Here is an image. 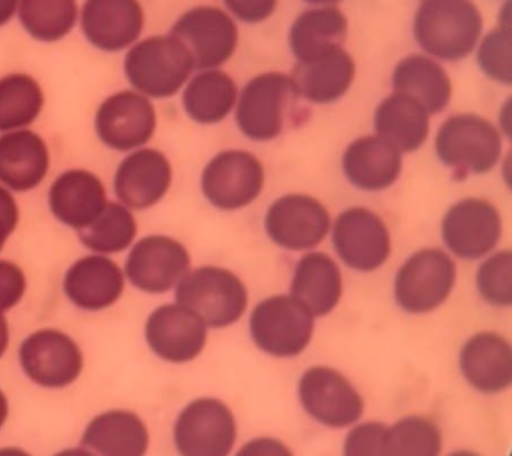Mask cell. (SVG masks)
<instances>
[{
	"mask_svg": "<svg viewBox=\"0 0 512 456\" xmlns=\"http://www.w3.org/2000/svg\"><path fill=\"white\" fill-rule=\"evenodd\" d=\"M291 76L266 72L251 79L238 96L236 123L248 139L270 142L284 131L300 126L307 110L300 104Z\"/></svg>",
	"mask_w": 512,
	"mask_h": 456,
	"instance_id": "1",
	"label": "cell"
},
{
	"mask_svg": "<svg viewBox=\"0 0 512 456\" xmlns=\"http://www.w3.org/2000/svg\"><path fill=\"white\" fill-rule=\"evenodd\" d=\"M482 31V14L472 0H423L415 15L416 43L438 62L467 58Z\"/></svg>",
	"mask_w": 512,
	"mask_h": 456,
	"instance_id": "2",
	"label": "cell"
},
{
	"mask_svg": "<svg viewBox=\"0 0 512 456\" xmlns=\"http://www.w3.org/2000/svg\"><path fill=\"white\" fill-rule=\"evenodd\" d=\"M194 70L190 50L172 34L144 39L124 58L128 82L147 98L166 99L178 94Z\"/></svg>",
	"mask_w": 512,
	"mask_h": 456,
	"instance_id": "3",
	"label": "cell"
},
{
	"mask_svg": "<svg viewBox=\"0 0 512 456\" xmlns=\"http://www.w3.org/2000/svg\"><path fill=\"white\" fill-rule=\"evenodd\" d=\"M176 303L194 312L207 328H226L247 310V288L230 270L203 266L190 270L176 284Z\"/></svg>",
	"mask_w": 512,
	"mask_h": 456,
	"instance_id": "4",
	"label": "cell"
},
{
	"mask_svg": "<svg viewBox=\"0 0 512 456\" xmlns=\"http://www.w3.org/2000/svg\"><path fill=\"white\" fill-rule=\"evenodd\" d=\"M436 155L456 180L491 171L502 154V138L487 119L474 114L451 116L439 128Z\"/></svg>",
	"mask_w": 512,
	"mask_h": 456,
	"instance_id": "5",
	"label": "cell"
},
{
	"mask_svg": "<svg viewBox=\"0 0 512 456\" xmlns=\"http://www.w3.org/2000/svg\"><path fill=\"white\" fill-rule=\"evenodd\" d=\"M172 436L179 456H230L238 440V422L222 399L203 396L179 412Z\"/></svg>",
	"mask_w": 512,
	"mask_h": 456,
	"instance_id": "6",
	"label": "cell"
},
{
	"mask_svg": "<svg viewBox=\"0 0 512 456\" xmlns=\"http://www.w3.org/2000/svg\"><path fill=\"white\" fill-rule=\"evenodd\" d=\"M314 319V315L291 295L271 296L252 311V342L274 358H295L311 343Z\"/></svg>",
	"mask_w": 512,
	"mask_h": 456,
	"instance_id": "7",
	"label": "cell"
},
{
	"mask_svg": "<svg viewBox=\"0 0 512 456\" xmlns=\"http://www.w3.org/2000/svg\"><path fill=\"white\" fill-rule=\"evenodd\" d=\"M298 399L308 418L330 430H348L364 414L358 388L332 367L307 368L299 379Z\"/></svg>",
	"mask_w": 512,
	"mask_h": 456,
	"instance_id": "8",
	"label": "cell"
},
{
	"mask_svg": "<svg viewBox=\"0 0 512 456\" xmlns=\"http://www.w3.org/2000/svg\"><path fill=\"white\" fill-rule=\"evenodd\" d=\"M456 282V264L436 248L415 252L400 267L395 279V299L410 314H428L442 306Z\"/></svg>",
	"mask_w": 512,
	"mask_h": 456,
	"instance_id": "9",
	"label": "cell"
},
{
	"mask_svg": "<svg viewBox=\"0 0 512 456\" xmlns=\"http://www.w3.org/2000/svg\"><path fill=\"white\" fill-rule=\"evenodd\" d=\"M19 363L24 375L36 386L62 390L82 375L84 356L79 344L66 332L43 328L20 344Z\"/></svg>",
	"mask_w": 512,
	"mask_h": 456,
	"instance_id": "10",
	"label": "cell"
},
{
	"mask_svg": "<svg viewBox=\"0 0 512 456\" xmlns=\"http://www.w3.org/2000/svg\"><path fill=\"white\" fill-rule=\"evenodd\" d=\"M200 187L204 198L218 210H242L263 190V164L248 151L219 152L204 167Z\"/></svg>",
	"mask_w": 512,
	"mask_h": 456,
	"instance_id": "11",
	"label": "cell"
},
{
	"mask_svg": "<svg viewBox=\"0 0 512 456\" xmlns=\"http://www.w3.org/2000/svg\"><path fill=\"white\" fill-rule=\"evenodd\" d=\"M170 34L182 40L194 58L195 68L214 70L226 63L238 47V27L226 11L199 6L184 12Z\"/></svg>",
	"mask_w": 512,
	"mask_h": 456,
	"instance_id": "12",
	"label": "cell"
},
{
	"mask_svg": "<svg viewBox=\"0 0 512 456\" xmlns=\"http://www.w3.org/2000/svg\"><path fill=\"white\" fill-rule=\"evenodd\" d=\"M156 130V111L150 98L138 91L108 96L95 115V131L104 146L128 152L150 142Z\"/></svg>",
	"mask_w": 512,
	"mask_h": 456,
	"instance_id": "13",
	"label": "cell"
},
{
	"mask_svg": "<svg viewBox=\"0 0 512 456\" xmlns=\"http://www.w3.org/2000/svg\"><path fill=\"white\" fill-rule=\"evenodd\" d=\"M191 256L182 243L170 236L140 239L128 254L126 276L138 290L166 294L190 271Z\"/></svg>",
	"mask_w": 512,
	"mask_h": 456,
	"instance_id": "14",
	"label": "cell"
},
{
	"mask_svg": "<svg viewBox=\"0 0 512 456\" xmlns=\"http://www.w3.org/2000/svg\"><path fill=\"white\" fill-rule=\"evenodd\" d=\"M267 235L279 247L290 251L319 246L331 228L330 214L319 200L291 194L275 200L264 219Z\"/></svg>",
	"mask_w": 512,
	"mask_h": 456,
	"instance_id": "15",
	"label": "cell"
},
{
	"mask_svg": "<svg viewBox=\"0 0 512 456\" xmlns=\"http://www.w3.org/2000/svg\"><path fill=\"white\" fill-rule=\"evenodd\" d=\"M442 235L448 250L464 260H476L490 254L502 236V218L488 200H460L447 211Z\"/></svg>",
	"mask_w": 512,
	"mask_h": 456,
	"instance_id": "16",
	"label": "cell"
},
{
	"mask_svg": "<svg viewBox=\"0 0 512 456\" xmlns=\"http://www.w3.org/2000/svg\"><path fill=\"white\" fill-rule=\"evenodd\" d=\"M144 336L148 347L159 359L184 364L202 354L207 343V326L179 303L164 304L148 316Z\"/></svg>",
	"mask_w": 512,
	"mask_h": 456,
	"instance_id": "17",
	"label": "cell"
},
{
	"mask_svg": "<svg viewBox=\"0 0 512 456\" xmlns=\"http://www.w3.org/2000/svg\"><path fill=\"white\" fill-rule=\"evenodd\" d=\"M339 258L356 271L382 267L391 254L390 232L375 212L354 207L339 215L332 232Z\"/></svg>",
	"mask_w": 512,
	"mask_h": 456,
	"instance_id": "18",
	"label": "cell"
},
{
	"mask_svg": "<svg viewBox=\"0 0 512 456\" xmlns=\"http://www.w3.org/2000/svg\"><path fill=\"white\" fill-rule=\"evenodd\" d=\"M172 183L170 160L155 148H140L119 164L114 190L123 206L147 210L166 196Z\"/></svg>",
	"mask_w": 512,
	"mask_h": 456,
	"instance_id": "19",
	"label": "cell"
},
{
	"mask_svg": "<svg viewBox=\"0 0 512 456\" xmlns=\"http://www.w3.org/2000/svg\"><path fill=\"white\" fill-rule=\"evenodd\" d=\"M80 23L92 46L118 52L132 46L142 34L143 8L138 0H86Z\"/></svg>",
	"mask_w": 512,
	"mask_h": 456,
	"instance_id": "20",
	"label": "cell"
},
{
	"mask_svg": "<svg viewBox=\"0 0 512 456\" xmlns=\"http://www.w3.org/2000/svg\"><path fill=\"white\" fill-rule=\"evenodd\" d=\"M459 367L475 391L484 395L503 394L512 384L511 344L495 332H480L464 344Z\"/></svg>",
	"mask_w": 512,
	"mask_h": 456,
	"instance_id": "21",
	"label": "cell"
},
{
	"mask_svg": "<svg viewBox=\"0 0 512 456\" xmlns=\"http://www.w3.org/2000/svg\"><path fill=\"white\" fill-rule=\"evenodd\" d=\"M68 300L80 310L96 312L118 303L124 275L118 264L104 255H88L68 268L63 280Z\"/></svg>",
	"mask_w": 512,
	"mask_h": 456,
	"instance_id": "22",
	"label": "cell"
},
{
	"mask_svg": "<svg viewBox=\"0 0 512 456\" xmlns=\"http://www.w3.org/2000/svg\"><path fill=\"white\" fill-rule=\"evenodd\" d=\"M107 203L102 180L94 172L80 168L60 174L48 191L51 214L76 231L90 226Z\"/></svg>",
	"mask_w": 512,
	"mask_h": 456,
	"instance_id": "23",
	"label": "cell"
},
{
	"mask_svg": "<svg viewBox=\"0 0 512 456\" xmlns=\"http://www.w3.org/2000/svg\"><path fill=\"white\" fill-rule=\"evenodd\" d=\"M150 442L147 424L136 412L115 408L90 420L80 446L95 456H146Z\"/></svg>",
	"mask_w": 512,
	"mask_h": 456,
	"instance_id": "24",
	"label": "cell"
},
{
	"mask_svg": "<svg viewBox=\"0 0 512 456\" xmlns=\"http://www.w3.org/2000/svg\"><path fill=\"white\" fill-rule=\"evenodd\" d=\"M50 152L42 136L16 130L0 136V183L10 190H34L46 178Z\"/></svg>",
	"mask_w": 512,
	"mask_h": 456,
	"instance_id": "25",
	"label": "cell"
},
{
	"mask_svg": "<svg viewBox=\"0 0 512 456\" xmlns=\"http://www.w3.org/2000/svg\"><path fill=\"white\" fill-rule=\"evenodd\" d=\"M402 155L378 135L363 136L354 140L344 152V174L359 190H386L402 174Z\"/></svg>",
	"mask_w": 512,
	"mask_h": 456,
	"instance_id": "26",
	"label": "cell"
},
{
	"mask_svg": "<svg viewBox=\"0 0 512 456\" xmlns=\"http://www.w3.org/2000/svg\"><path fill=\"white\" fill-rule=\"evenodd\" d=\"M348 32L346 15L335 6H315L295 19L290 46L298 63L312 62L343 48Z\"/></svg>",
	"mask_w": 512,
	"mask_h": 456,
	"instance_id": "27",
	"label": "cell"
},
{
	"mask_svg": "<svg viewBox=\"0 0 512 456\" xmlns=\"http://www.w3.org/2000/svg\"><path fill=\"white\" fill-rule=\"evenodd\" d=\"M342 274L338 264L322 252H310L296 264L291 296L316 316L334 311L342 298Z\"/></svg>",
	"mask_w": 512,
	"mask_h": 456,
	"instance_id": "28",
	"label": "cell"
},
{
	"mask_svg": "<svg viewBox=\"0 0 512 456\" xmlns=\"http://www.w3.org/2000/svg\"><path fill=\"white\" fill-rule=\"evenodd\" d=\"M300 98L314 104H330L342 98L355 78V62L344 48L298 63L290 75Z\"/></svg>",
	"mask_w": 512,
	"mask_h": 456,
	"instance_id": "29",
	"label": "cell"
},
{
	"mask_svg": "<svg viewBox=\"0 0 512 456\" xmlns=\"http://www.w3.org/2000/svg\"><path fill=\"white\" fill-rule=\"evenodd\" d=\"M392 88L414 99L430 115L442 112L452 95L447 71L428 55H411L400 60L392 74Z\"/></svg>",
	"mask_w": 512,
	"mask_h": 456,
	"instance_id": "30",
	"label": "cell"
},
{
	"mask_svg": "<svg viewBox=\"0 0 512 456\" xmlns=\"http://www.w3.org/2000/svg\"><path fill=\"white\" fill-rule=\"evenodd\" d=\"M376 135L396 150L412 152L426 142L430 131V114L414 99L392 92L375 112Z\"/></svg>",
	"mask_w": 512,
	"mask_h": 456,
	"instance_id": "31",
	"label": "cell"
},
{
	"mask_svg": "<svg viewBox=\"0 0 512 456\" xmlns=\"http://www.w3.org/2000/svg\"><path fill=\"white\" fill-rule=\"evenodd\" d=\"M183 108L195 123L210 126L226 119L238 102V87L226 72L203 70L188 82Z\"/></svg>",
	"mask_w": 512,
	"mask_h": 456,
	"instance_id": "32",
	"label": "cell"
},
{
	"mask_svg": "<svg viewBox=\"0 0 512 456\" xmlns=\"http://www.w3.org/2000/svg\"><path fill=\"white\" fill-rule=\"evenodd\" d=\"M44 106L39 83L26 74L0 79V132H11L34 123Z\"/></svg>",
	"mask_w": 512,
	"mask_h": 456,
	"instance_id": "33",
	"label": "cell"
},
{
	"mask_svg": "<svg viewBox=\"0 0 512 456\" xmlns=\"http://www.w3.org/2000/svg\"><path fill=\"white\" fill-rule=\"evenodd\" d=\"M138 234V223L130 208L108 202L90 226L78 231L80 242L96 254H118L127 250Z\"/></svg>",
	"mask_w": 512,
	"mask_h": 456,
	"instance_id": "34",
	"label": "cell"
},
{
	"mask_svg": "<svg viewBox=\"0 0 512 456\" xmlns=\"http://www.w3.org/2000/svg\"><path fill=\"white\" fill-rule=\"evenodd\" d=\"M20 23L32 38L54 43L70 34L78 19L76 0H19Z\"/></svg>",
	"mask_w": 512,
	"mask_h": 456,
	"instance_id": "35",
	"label": "cell"
},
{
	"mask_svg": "<svg viewBox=\"0 0 512 456\" xmlns=\"http://www.w3.org/2000/svg\"><path fill=\"white\" fill-rule=\"evenodd\" d=\"M388 451L390 456H442V431L427 416H403L388 426Z\"/></svg>",
	"mask_w": 512,
	"mask_h": 456,
	"instance_id": "36",
	"label": "cell"
},
{
	"mask_svg": "<svg viewBox=\"0 0 512 456\" xmlns=\"http://www.w3.org/2000/svg\"><path fill=\"white\" fill-rule=\"evenodd\" d=\"M478 63L488 78L500 84L512 82L511 24L499 23L478 43Z\"/></svg>",
	"mask_w": 512,
	"mask_h": 456,
	"instance_id": "37",
	"label": "cell"
},
{
	"mask_svg": "<svg viewBox=\"0 0 512 456\" xmlns=\"http://www.w3.org/2000/svg\"><path fill=\"white\" fill-rule=\"evenodd\" d=\"M479 294L487 303L508 307L512 303V254L500 251L479 267L476 274Z\"/></svg>",
	"mask_w": 512,
	"mask_h": 456,
	"instance_id": "38",
	"label": "cell"
},
{
	"mask_svg": "<svg viewBox=\"0 0 512 456\" xmlns=\"http://www.w3.org/2000/svg\"><path fill=\"white\" fill-rule=\"evenodd\" d=\"M343 456H390L387 424L367 420L348 428Z\"/></svg>",
	"mask_w": 512,
	"mask_h": 456,
	"instance_id": "39",
	"label": "cell"
},
{
	"mask_svg": "<svg viewBox=\"0 0 512 456\" xmlns=\"http://www.w3.org/2000/svg\"><path fill=\"white\" fill-rule=\"evenodd\" d=\"M26 276L16 264L0 260V312L19 304L26 292Z\"/></svg>",
	"mask_w": 512,
	"mask_h": 456,
	"instance_id": "40",
	"label": "cell"
},
{
	"mask_svg": "<svg viewBox=\"0 0 512 456\" xmlns=\"http://www.w3.org/2000/svg\"><path fill=\"white\" fill-rule=\"evenodd\" d=\"M224 4L240 22L255 24L274 14L278 0H224Z\"/></svg>",
	"mask_w": 512,
	"mask_h": 456,
	"instance_id": "41",
	"label": "cell"
},
{
	"mask_svg": "<svg viewBox=\"0 0 512 456\" xmlns=\"http://www.w3.org/2000/svg\"><path fill=\"white\" fill-rule=\"evenodd\" d=\"M234 456H295V454L283 440L274 436H258L244 443Z\"/></svg>",
	"mask_w": 512,
	"mask_h": 456,
	"instance_id": "42",
	"label": "cell"
},
{
	"mask_svg": "<svg viewBox=\"0 0 512 456\" xmlns=\"http://www.w3.org/2000/svg\"><path fill=\"white\" fill-rule=\"evenodd\" d=\"M19 222V208L14 196L0 186V251Z\"/></svg>",
	"mask_w": 512,
	"mask_h": 456,
	"instance_id": "43",
	"label": "cell"
},
{
	"mask_svg": "<svg viewBox=\"0 0 512 456\" xmlns=\"http://www.w3.org/2000/svg\"><path fill=\"white\" fill-rule=\"evenodd\" d=\"M19 0H0V27L10 22L18 11Z\"/></svg>",
	"mask_w": 512,
	"mask_h": 456,
	"instance_id": "44",
	"label": "cell"
},
{
	"mask_svg": "<svg viewBox=\"0 0 512 456\" xmlns=\"http://www.w3.org/2000/svg\"><path fill=\"white\" fill-rule=\"evenodd\" d=\"M8 343H10V328H8L7 319L4 318L3 312H0V359L7 351Z\"/></svg>",
	"mask_w": 512,
	"mask_h": 456,
	"instance_id": "45",
	"label": "cell"
},
{
	"mask_svg": "<svg viewBox=\"0 0 512 456\" xmlns=\"http://www.w3.org/2000/svg\"><path fill=\"white\" fill-rule=\"evenodd\" d=\"M8 414H10V404H8L7 396L0 390V430L7 422Z\"/></svg>",
	"mask_w": 512,
	"mask_h": 456,
	"instance_id": "46",
	"label": "cell"
},
{
	"mask_svg": "<svg viewBox=\"0 0 512 456\" xmlns=\"http://www.w3.org/2000/svg\"><path fill=\"white\" fill-rule=\"evenodd\" d=\"M54 456H95L91 451H88L87 448L82 446L80 447H72L66 448V450H62L56 452Z\"/></svg>",
	"mask_w": 512,
	"mask_h": 456,
	"instance_id": "47",
	"label": "cell"
},
{
	"mask_svg": "<svg viewBox=\"0 0 512 456\" xmlns=\"http://www.w3.org/2000/svg\"><path fill=\"white\" fill-rule=\"evenodd\" d=\"M0 456H32L27 451L18 447H3L0 448Z\"/></svg>",
	"mask_w": 512,
	"mask_h": 456,
	"instance_id": "48",
	"label": "cell"
},
{
	"mask_svg": "<svg viewBox=\"0 0 512 456\" xmlns=\"http://www.w3.org/2000/svg\"><path fill=\"white\" fill-rule=\"evenodd\" d=\"M306 2L314 4V6H335L340 0H306Z\"/></svg>",
	"mask_w": 512,
	"mask_h": 456,
	"instance_id": "49",
	"label": "cell"
},
{
	"mask_svg": "<svg viewBox=\"0 0 512 456\" xmlns=\"http://www.w3.org/2000/svg\"><path fill=\"white\" fill-rule=\"evenodd\" d=\"M446 456H482L478 454V452L471 451V450H456L452 451L451 454H448Z\"/></svg>",
	"mask_w": 512,
	"mask_h": 456,
	"instance_id": "50",
	"label": "cell"
}]
</instances>
